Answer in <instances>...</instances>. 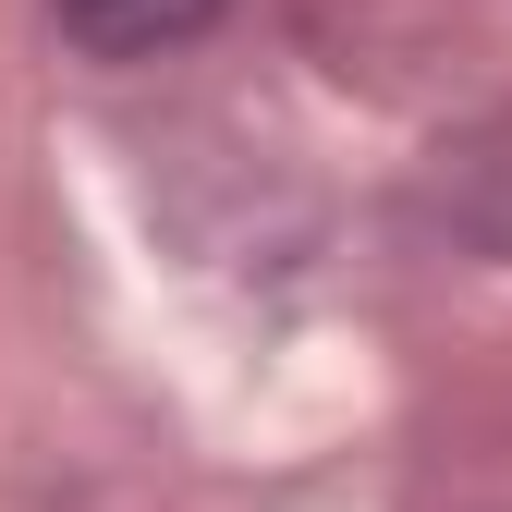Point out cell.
Here are the masks:
<instances>
[{"instance_id": "1", "label": "cell", "mask_w": 512, "mask_h": 512, "mask_svg": "<svg viewBox=\"0 0 512 512\" xmlns=\"http://www.w3.org/2000/svg\"><path fill=\"white\" fill-rule=\"evenodd\" d=\"M220 13L232 0H49V25L86 61H171V49H196Z\"/></svg>"}]
</instances>
